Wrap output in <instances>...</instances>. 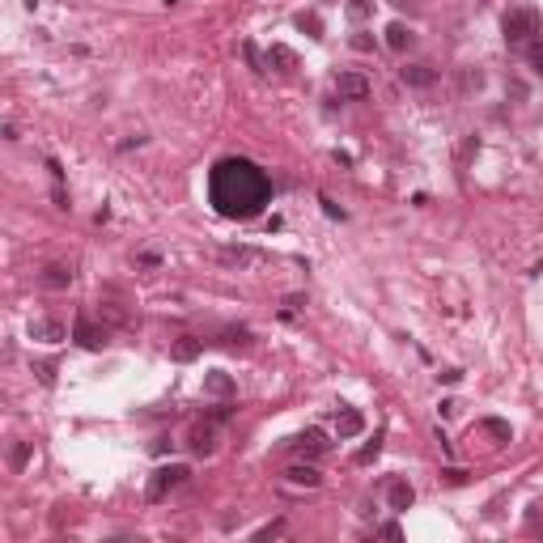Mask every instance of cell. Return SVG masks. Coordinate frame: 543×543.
<instances>
[{"instance_id": "obj_10", "label": "cell", "mask_w": 543, "mask_h": 543, "mask_svg": "<svg viewBox=\"0 0 543 543\" xmlns=\"http://www.w3.org/2000/svg\"><path fill=\"white\" fill-rule=\"evenodd\" d=\"M263 64H267V68H276V73H293V68H297V56H293L285 43H276V47H267Z\"/></svg>"}, {"instance_id": "obj_16", "label": "cell", "mask_w": 543, "mask_h": 543, "mask_svg": "<svg viewBox=\"0 0 543 543\" xmlns=\"http://www.w3.org/2000/svg\"><path fill=\"white\" fill-rule=\"evenodd\" d=\"M30 336L56 344V340H64V327H60V322H51V318H38V322H30Z\"/></svg>"}, {"instance_id": "obj_30", "label": "cell", "mask_w": 543, "mask_h": 543, "mask_svg": "<svg viewBox=\"0 0 543 543\" xmlns=\"http://www.w3.org/2000/svg\"><path fill=\"white\" fill-rule=\"evenodd\" d=\"M272 535H285V522H272V526L259 530V539H272Z\"/></svg>"}, {"instance_id": "obj_12", "label": "cell", "mask_w": 543, "mask_h": 543, "mask_svg": "<svg viewBox=\"0 0 543 543\" xmlns=\"http://www.w3.org/2000/svg\"><path fill=\"white\" fill-rule=\"evenodd\" d=\"M361 429H365V416L357 408H340V416H336V433L340 438H357Z\"/></svg>"}, {"instance_id": "obj_1", "label": "cell", "mask_w": 543, "mask_h": 543, "mask_svg": "<svg viewBox=\"0 0 543 543\" xmlns=\"http://www.w3.org/2000/svg\"><path fill=\"white\" fill-rule=\"evenodd\" d=\"M272 200V179L246 157H225L208 174V204L230 216V221H251Z\"/></svg>"}, {"instance_id": "obj_15", "label": "cell", "mask_w": 543, "mask_h": 543, "mask_svg": "<svg viewBox=\"0 0 543 543\" xmlns=\"http://www.w3.org/2000/svg\"><path fill=\"white\" fill-rule=\"evenodd\" d=\"M289 484L318 488V484H322V475H318V467H310V463H293V467H289Z\"/></svg>"}, {"instance_id": "obj_7", "label": "cell", "mask_w": 543, "mask_h": 543, "mask_svg": "<svg viewBox=\"0 0 543 543\" xmlns=\"http://www.w3.org/2000/svg\"><path fill=\"white\" fill-rule=\"evenodd\" d=\"M200 459H208L212 450H216V429H212V420H204V424H195L191 429V442H187Z\"/></svg>"}, {"instance_id": "obj_9", "label": "cell", "mask_w": 543, "mask_h": 543, "mask_svg": "<svg viewBox=\"0 0 543 543\" xmlns=\"http://www.w3.org/2000/svg\"><path fill=\"white\" fill-rule=\"evenodd\" d=\"M38 281H43V289H68L73 285V267L68 263H47Z\"/></svg>"}, {"instance_id": "obj_19", "label": "cell", "mask_w": 543, "mask_h": 543, "mask_svg": "<svg viewBox=\"0 0 543 543\" xmlns=\"http://www.w3.org/2000/svg\"><path fill=\"white\" fill-rule=\"evenodd\" d=\"M255 259H259L255 246H221V263H238V267H246V263H255Z\"/></svg>"}, {"instance_id": "obj_17", "label": "cell", "mask_w": 543, "mask_h": 543, "mask_svg": "<svg viewBox=\"0 0 543 543\" xmlns=\"http://www.w3.org/2000/svg\"><path fill=\"white\" fill-rule=\"evenodd\" d=\"M479 433H488V438H497V446L514 438V429H509L501 416H484V420H479Z\"/></svg>"}, {"instance_id": "obj_23", "label": "cell", "mask_w": 543, "mask_h": 543, "mask_svg": "<svg viewBox=\"0 0 543 543\" xmlns=\"http://www.w3.org/2000/svg\"><path fill=\"white\" fill-rule=\"evenodd\" d=\"M242 56H246V64H251L255 73H263V68H267V64L259 60V47H255V43H242Z\"/></svg>"}, {"instance_id": "obj_32", "label": "cell", "mask_w": 543, "mask_h": 543, "mask_svg": "<svg viewBox=\"0 0 543 543\" xmlns=\"http://www.w3.org/2000/svg\"><path fill=\"white\" fill-rule=\"evenodd\" d=\"M442 416H446V420L459 416V399H442Z\"/></svg>"}, {"instance_id": "obj_31", "label": "cell", "mask_w": 543, "mask_h": 543, "mask_svg": "<svg viewBox=\"0 0 543 543\" xmlns=\"http://www.w3.org/2000/svg\"><path fill=\"white\" fill-rule=\"evenodd\" d=\"M47 170H51V179H56V183H64V170H60L56 157H47Z\"/></svg>"}, {"instance_id": "obj_26", "label": "cell", "mask_w": 543, "mask_h": 543, "mask_svg": "<svg viewBox=\"0 0 543 543\" xmlns=\"http://www.w3.org/2000/svg\"><path fill=\"white\" fill-rule=\"evenodd\" d=\"M297 26H302V30H310V34H314V38H322V22H318V17H314V13H310V17H306V13H302V17H297Z\"/></svg>"}, {"instance_id": "obj_13", "label": "cell", "mask_w": 543, "mask_h": 543, "mask_svg": "<svg viewBox=\"0 0 543 543\" xmlns=\"http://www.w3.org/2000/svg\"><path fill=\"white\" fill-rule=\"evenodd\" d=\"M399 77H403V85L424 89V85H433V81H438V68H429V64H408V68H399Z\"/></svg>"}, {"instance_id": "obj_6", "label": "cell", "mask_w": 543, "mask_h": 543, "mask_svg": "<svg viewBox=\"0 0 543 543\" xmlns=\"http://www.w3.org/2000/svg\"><path fill=\"white\" fill-rule=\"evenodd\" d=\"M412 501H416V488H412L408 479H391V484H387V505H391L395 514L412 509Z\"/></svg>"}, {"instance_id": "obj_35", "label": "cell", "mask_w": 543, "mask_h": 543, "mask_svg": "<svg viewBox=\"0 0 543 543\" xmlns=\"http://www.w3.org/2000/svg\"><path fill=\"white\" fill-rule=\"evenodd\" d=\"M382 535H387V539H399L403 530H399V522H387V526H382Z\"/></svg>"}, {"instance_id": "obj_27", "label": "cell", "mask_w": 543, "mask_h": 543, "mask_svg": "<svg viewBox=\"0 0 543 543\" xmlns=\"http://www.w3.org/2000/svg\"><path fill=\"white\" fill-rule=\"evenodd\" d=\"M369 9H373L369 0H352V5H348V13H352L357 22H365V17H369Z\"/></svg>"}, {"instance_id": "obj_2", "label": "cell", "mask_w": 543, "mask_h": 543, "mask_svg": "<svg viewBox=\"0 0 543 543\" xmlns=\"http://www.w3.org/2000/svg\"><path fill=\"white\" fill-rule=\"evenodd\" d=\"M501 34H505V43H535V38L543 34V13L530 9V5L509 9L505 22H501Z\"/></svg>"}, {"instance_id": "obj_11", "label": "cell", "mask_w": 543, "mask_h": 543, "mask_svg": "<svg viewBox=\"0 0 543 543\" xmlns=\"http://www.w3.org/2000/svg\"><path fill=\"white\" fill-rule=\"evenodd\" d=\"M204 352V340H195V336H179L174 344H170V357L179 361V365H187V361H195Z\"/></svg>"}, {"instance_id": "obj_5", "label": "cell", "mask_w": 543, "mask_h": 543, "mask_svg": "<svg viewBox=\"0 0 543 543\" xmlns=\"http://www.w3.org/2000/svg\"><path fill=\"white\" fill-rule=\"evenodd\" d=\"M73 340H77L81 348H102V344H106V327H94V318H89V314H77Z\"/></svg>"}, {"instance_id": "obj_37", "label": "cell", "mask_w": 543, "mask_h": 543, "mask_svg": "<svg viewBox=\"0 0 543 543\" xmlns=\"http://www.w3.org/2000/svg\"><path fill=\"white\" fill-rule=\"evenodd\" d=\"M26 5H30V9H34V5H38V0H26Z\"/></svg>"}, {"instance_id": "obj_34", "label": "cell", "mask_w": 543, "mask_h": 543, "mask_svg": "<svg viewBox=\"0 0 543 543\" xmlns=\"http://www.w3.org/2000/svg\"><path fill=\"white\" fill-rule=\"evenodd\" d=\"M446 479H450V484H463V479H467V471H459V467H450V471H446Z\"/></svg>"}, {"instance_id": "obj_3", "label": "cell", "mask_w": 543, "mask_h": 543, "mask_svg": "<svg viewBox=\"0 0 543 543\" xmlns=\"http://www.w3.org/2000/svg\"><path fill=\"white\" fill-rule=\"evenodd\" d=\"M191 471H187V463H170V467H157L153 475H149V484H144V497L149 501H166L174 488L187 479Z\"/></svg>"}, {"instance_id": "obj_4", "label": "cell", "mask_w": 543, "mask_h": 543, "mask_svg": "<svg viewBox=\"0 0 543 543\" xmlns=\"http://www.w3.org/2000/svg\"><path fill=\"white\" fill-rule=\"evenodd\" d=\"M336 94H340L344 102H365V98H369V77H365V73H340Z\"/></svg>"}, {"instance_id": "obj_36", "label": "cell", "mask_w": 543, "mask_h": 543, "mask_svg": "<svg viewBox=\"0 0 543 543\" xmlns=\"http://www.w3.org/2000/svg\"><path fill=\"white\" fill-rule=\"evenodd\" d=\"M387 5H395V9H403V5H408V0H387Z\"/></svg>"}, {"instance_id": "obj_20", "label": "cell", "mask_w": 543, "mask_h": 543, "mask_svg": "<svg viewBox=\"0 0 543 543\" xmlns=\"http://www.w3.org/2000/svg\"><path fill=\"white\" fill-rule=\"evenodd\" d=\"M221 344H225V348H246V344H251V332H246V327H230V332L221 336Z\"/></svg>"}, {"instance_id": "obj_18", "label": "cell", "mask_w": 543, "mask_h": 543, "mask_svg": "<svg viewBox=\"0 0 543 543\" xmlns=\"http://www.w3.org/2000/svg\"><path fill=\"white\" fill-rule=\"evenodd\" d=\"M387 47H391V51H408V47H412V30H408L403 22H391V26H387Z\"/></svg>"}, {"instance_id": "obj_28", "label": "cell", "mask_w": 543, "mask_h": 543, "mask_svg": "<svg viewBox=\"0 0 543 543\" xmlns=\"http://www.w3.org/2000/svg\"><path fill=\"white\" fill-rule=\"evenodd\" d=\"M318 204H322V212H327V216H336V221H344V208H340V204H332L327 195H322Z\"/></svg>"}, {"instance_id": "obj_22", "label": "cell", "mask_w": 543, "mask_h": 543, "mask_svg": "<svg viewBox=\"0 0 543 543\" xmlns=\"http://www.w3.org/2000/svg\"><path fill=\"white\" fill-rule=\"evenodd\" d=\"M26 463H30V442H17V446H13V454H9V467H13V471H22Z\"/></svg>"}, {"instance_id": "obj_29", "label": "cell", "mask_w": 543, "mask_h": 543, "mask_svg": "<svg viewBox=\"0 0 543 543\" xmlns=\"http://www.w3.org/2000/svg\"><path fill=\"white\" fill-rule=\"evenodd\" d=\"M352 47H357V51H373V38H369V34H352Z\"/></svg>"}, {"instance_id": "obj_8", "label": "cell", "mask_w": 543, "mask_h": 543, "mask_svg": "<svg viewBox=\"0 0 543 543\" xmlns=\"http://www.w3.org/2000/svg\"><path fill=\"white\" fill-rule=\"evenodd\" d=\"M289 446L314 459V454H322V450H327V438H322V429H306V433H297V438H293Z\"/></svg>"}, {"instance_id": "obj_25", "label": "cell", "mask_w": 543, "mask_h": 543, "mask_svg": "<svg viewBox=\"0 0 543 543\" xmlns=\"http://www.w3.org/2000/svg\"><path fill=\"white\" fill-rule=\"evenodd\" d=\"M530 51H526V56H530V64H535V73H543V38H535V43H526Z\"/></svg>"}, {"instance_id": "obj_14", "label": "cell", "mask_w": 543, "mask_h": 543, "mask_svg": "<svg viewBox=\"0 0 543 543\" xmlns=\"http://www.w3.org/2000/svg\"><path fill=\"white\" fill-rule=\"evenodd\" d=\"M204 395L230 399V395H234V378H230V373H221V369H216V373H208V378H204Z\"/></svg>"}, {"instance_id": "obj_21", "label": "cell", "mask_w": 543, "mask_h": 543, "mask_svg": "<svg viewBox=\"0 0 543 543\" xmlns=\"http://www.w3.org/2000/svg\"><path fill=\"white\" fill-rule=\"evenodd\" d=\"M378 454H382V433H373V442H369V446H365V450H361V454H357V463H361V467H365V463H373V459H378Z\"/></svg>"}, {"instance_id": "obj_33", "label": "cell", "mask_w": 543, "mask_h": 543, "mask_svg": "<svg viewBox=\"0 0 543 543\" xmlns=\"http://www.w3.org/2000/svg\"><path fill=\"white\" fill-rule=\"evenodd\" d=\"M438 378H442V382H450V387H454V382H459V378H463V369H442Z\"/></svg>"}, {"instance_id": "obj_24", "label": "cell", "mask_w": 543, "mask_h": 543, "mask_svg": "<svg viewBox=\"0 0 543 543\" xmlns=\"http://www.w3.org/2000/svg\"><path fill=\"white\" fill-rule=\"evenodd\" d=\"M34 373H38V382H43V387H51V382H56V365H51V361H38V365H34Z\"/></svg>"}]
</instances>
